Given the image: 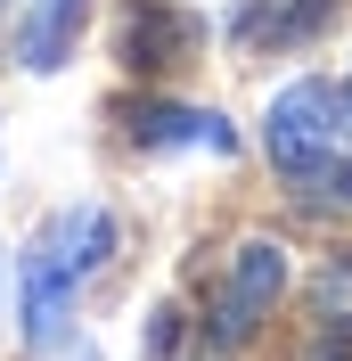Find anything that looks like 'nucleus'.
<instances>
[{"label": "nucleus", "mask_w": 352, "mask_h": 361, "mask_svg": "<svg viewBox=\"0 0 352 361\" xmlns=\"http://www.w3.org/2000/svg\"><path fill=\"white\" fill-rule=\"evenodd\" d=\"M107 247H115V214H107V205H66V214L25 247V337H33V345L66 337L74 288L107 263Z\"/></svg>", "instance_id": "1"}, {"label": "nucleus", "mask_w": 352, "mask_h": 361, "mask_svg": "<svg viewBox=\"0 0 352 361\" xmlns=\"http://www.w3.org/2000/svg\"><path fill=\"white\" fill-rule=\"evenodd\" d=\"M336 90L328 82H287L270 99V164L287 173V189H303L320 205H352V164L336 157Z\"/></svg>", "instance_id": "2"}, {"label": "nucleus", "mask_w": 352, "mask_h": 361, "mask_svg": "<svg viewBox=\"0 0 352 361\" xmlns=\"http://www.w3.org/2000/svg\"><path fill=\"white\" fill-rule=\"evenodd\" d=\"M279 295H287V255L270 238H246L230 279H221V304H213V345H246Z\"/></svg>", "instance_id": "3"}, {"label": "nucleus", "mask_w": 352, "mask_h": 361, "mask_svg": "<svg viewBox=\"0 0 352 361\" xmlns=\"http://www.w3.org/2000/svg\"><path fill=\"white\" fill-rule=\"evenodd\" d=\"M205 42V25L189 17V8H164V0H139V8H123V25H115V58L132 74H164V66H189Z\"/></svg>", "instance_id": "4"}, {"label": "nucleus", "mask_w": 352, "mask_h": 361, "mask_svg": "<svg viewBox=\"0 0 352 361\" xmlns=\"http://www.w3.org/2000/svg\"><path fill=\"white\" fill-rule=\"evenodd\" d=\"M115 123H123V140H132V148H213V157H230V148H238V132H230L221 115L172 107V99H123V107H115Z\"/></svg>", "instance_id": "5"}, {"label": "nucleus", "mask_w": 352, "mask_h": 361, "mask_svg": "<svg viewBox=\"0 0 352 361\" xmlns=\"http://www.w3.org/2000/svg\"><path fill=\"white\" fill-rule=\"evenodd\" d=\"M328 25H336V0H246L230 17V42L238 49H295L311 33H328Z\"/></svg>", "instance_id": "6"}, {"label": "nucleus", "mask_w": 352, "mask_h": 361, "mask_svg": "<svg viewBox=\"0 0 352 361\" xmlns=\"http://www.w3.org/2000/svg\"><path fill=\"white\" fill-rule=\"evenodd\" d=\"M90 25V0H25V33H17V58L33 74H58L74 58V42H82Z\"/></svg>", "instance_id": "7"}, {"label": "nucleus", "mask_w": 352, "mask_h": 361, "mask_svg": "<svg viewBox=\"0 0 352 361\" xmlns=\"http://www.w3.org/2000/svg\"><path fill=\"white\" fill-rule=\"evenodd\" d=\"M311 361H352V320H336L328 337H320V353H311Z\"/></svg>", "instance_id": "8"}, {"label": "nucleus", "mask_w": 352, "mask_h": 361, "mask_svg": "<svg viewBox=\"0 0 352 361\" xmlns=\"http://www.w3.org/2000/svg\"><path fill=\"white\" fill-rule=\"evenodd\" d=\"M336 115H344V132H352V82H344V99H336Z\"/></svg>", "instance_id": "9"}]
</instances>
